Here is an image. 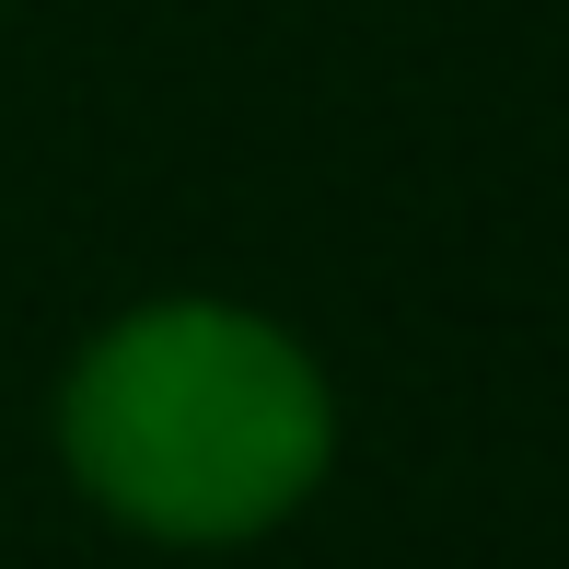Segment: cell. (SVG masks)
<instances>
[{
  "label": "cell",
  "instance_id": "6da1fadb",
  "mask_svg": "<svg viewBox=\"0 0 569 569\" xmlns=\"http://www.w3.org/2000/svg\"><path fill=\"white\" fill-rule=\"evenodd\" d=\"M59 453L117 523L163 547H244L315 500L338 396L244 302H140L70 360Z\"/></svg>",
  "mask_w": 569,
  "mask_h": 569
}]
</instances>
